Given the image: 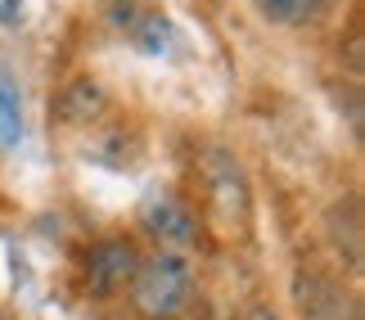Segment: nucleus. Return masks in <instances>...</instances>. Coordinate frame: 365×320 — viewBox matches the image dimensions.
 <instances>
[{
	"label": "nucleus",
	"instance_id": "obj_1",
	"mask_svg": "<svg viewBox=\"0 0 365 320\" xmlns=\"http://www.w3.org/2000/svg\"><path fill=\"white\" fill-rule=\"evenodd\" d=\"M131 307L145 320H180L194 307V267L185 253L145 257L131 280Z\"/></svg>",
	"mask_w": 365,
	"mask_h": 320
},
{
	"label": "nucleus",
	"instance_id": "obj_2",
	"mask_svg": "<svg viewBox=\"0 0 365 320\" xmlns=\"http://www.w3.org/2000/svg\"><path fill=\"white\" fill-rule=\"evenodd\" d=\"M135 221L163 253H190V248L199 244V217H194V207L172 190H149L135 207Z\"/></svg>",
	"mask_w": 365,
	"mask_h": 320
},
{
	"label": "nucleus",
	"instance_id": "obj_3",
	"mask_svg": "<svg viewBox=\"0 0 365 320\" xmlns=\"http://www.w3.org/2000/svg\"><path fill=\"white\" fill-rule=\"evenodd\" d=\"M140 248H135V239H100L86 253V289L95 298H118V294H126L131 289V280H135V271H140Z\"/></svg>",
	"mask_w": 365,
	"mask_h": 320
},
{
	"label": "nucleus",
	"instance_id": "obj_4",
	"mask_svg": "<svg viewBox=\"0 0 365 320\" xmlns=\"http://www.w3.org/2000/svg\"><path fill=\"white\" fill-rule=\"evenodd\" d=\"M207 185H212V199L226 217H248V185H244V172L230 154H212L207 158Z\"/></svg>",
	"mask_w": 365,
	"mask_h": 320
},
{
	"label": "nucleus",
	"instance_id": "obj_5",
	"mask_svg": "<svg viewBox=\"0 0 365 320\" xmlns=\"http://www.w3.org/2000/svg\"><path fill=\"white\" fill-rule=\"evenodd\" d=\"M108 95L95 77H77L68 81V86L59 91V100H54V113H59V122H68V127H86V122H95L104 113Z\"/></svg>",
	"mask_w": 365,
	"mask_h": 320
},
{
	"label": "nucleus",
	"instance_id": "obj_6",
	"mask_svg": "<svg viewBox=\"0 0 365 320\" xmlns=\"http://www.w3.org/2000/svg\"><path fill=\"white\" fill-rule=\"evenodd\" d=\"M257 14L275 27H307L329 9V0H252Z\"/></svg>",
	"mask_w": 365,
	"mask_h": 320
},
{
	"label": "nucleus",
	"instance_id": "obj_7",
	"mask_svg": "<svg viewBox=\"0 0 365 320\" xmlns=\"http://www.w3.org/2000/svg\"><path fill=\"white\" fill-rule=\"evenodd\" d=\"M131 36L145 54H167V46H172V23H167L163 14H145V19L131 27Z\"/></svg>",
	"mask_w": 365,
	"mask_h": 320
},
{
	"label": "nucleus",
	"instance_id": "obj_8",
	"mask_svg": "<svg viewBox=\"0 0 365 320\" xmlns=\"http://www.w3.org/2000/svg\"><path fill=\"white\" fill-rule=\"evenodd\" d=\"M19 140H23V108L9 86H0V154L19 149Z\"/></svg>",
	"mask_w": 365,
	"mask_h": 320
},
{
	"label": "nucleus",
	"instance_id": "obj_9",
	"mask_svg": "<svg viewBox=\"0 0 365 320\" xmlns=\"http://www.w3.org/2000/svg\"><path fill=\"white\" fill-rule=\"evenodd\" d=\"M252 320H279L275 311H266V307H257V311H252Z\"/></svg>",
	"mask_w": 365,
	"mask_h": 320
},
{
	"label": "nucleus",
	"instance_id": "obj_10",
	"mask_svg": "<svg viewBox=\"0 0 365 320\" xmlns=\"http://www.w3.org/2000/svg\"><path fill=\"white\" fill-rule=\"evenodd\" d=\"M0 320H14V316H5V311H0Z\"/></svg>",
	"mask_w": 365,
	"mask_h": 320
}]
</instances>
